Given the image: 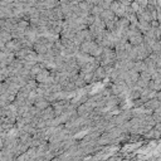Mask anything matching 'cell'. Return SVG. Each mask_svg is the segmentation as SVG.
I'll return each instance as SVG.
<instances>
[{
  "mask_svg": "<svg viewBox=\"0 0 161 161\" xmlns=\"http://www.w3.org/2000/svg\"><path fill=\"white\" fill-rule=\"evenodd\" d=\"M107 74H106V71H105V67L103 66H98L96 68V71L93 72V80H101L106 78Z\"/></svg>",
  "mask_w": 161,
  "mask_h": 161,
  "instance_id": "obj_1",
  "label": "cell"
},
{
  "mask_svg": "<svg viewBox=\"0 0 161 161\" xmlns=\"http://www.w3.org/2000/svg\"><path fill=\"white\" fill-rule=\"evenodd\" d=\"M135 2L138 4L140 8H146L149 4V0H135Z\"/></svg>",
  "mask_w": 161,
  "mask_h": 161,
  "instance_id": "obj_2",
  "label": "cell"
},
{
  "mask_svg": "<svg viewBox=\"0 0 161 161\" xmlns=\"http://www.w3.org/2000/svg\"><path fill=\"white\" fill-rule=\"evenodd\" d=\"M156 20L159 23H161V9L160 8L156 9Z\"/></svg>",
  "mask_w": 161,
  "mask_h": 161,
  "instance_id": "obj_3",
  "label": "cell"
},
{
  "mask_svg": "<svg viewBox=\"0 0 161 161\" xmlns=\"http://www.w3.org/2000/svg\"><path fill=\"white\" fill-rule=\"evenodd\" d=\"M156 7L161 9V0H156Z\"/></svg>",
  "mask_w": 161,
  "mask_h": 161,
  "instance_id": "obj_4",
  "label": "cell"
}]
</instances>
